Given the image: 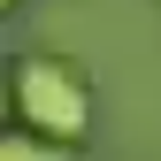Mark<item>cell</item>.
<instances>
[{
	"mask_svg": "<svg viewBox=\"0 0 161 161\" xmlns=\"http://www.w3.org/2000/svg\"><path fill=\"white\" fill-rule=\"evenodd\" d=\"M8 100H15V123H31V130H46V138H62V146H77V138L92 130V85H85L69 62H54V54L15 62Z\"/></svg>",
	"mask_w": 161,
	"mask_h": 161,
	"instance_id": "6da1fadb",
	"label": "cell"
},
{
	"mask_svg": "<svg viewBox=\"0 0 161 161\" xmlns=\"http://www.w3.org/2000/svg\"><path fill=\"white\" fill-rule=\"evenodd\" d=\"M0 8H15V0H0Z\"/></svg>",
	"mask_w": 161,
	"mask_h": 161,
	"instance_id": "7a4b0ae2",
	"label": "cell"
}]
</instances>
